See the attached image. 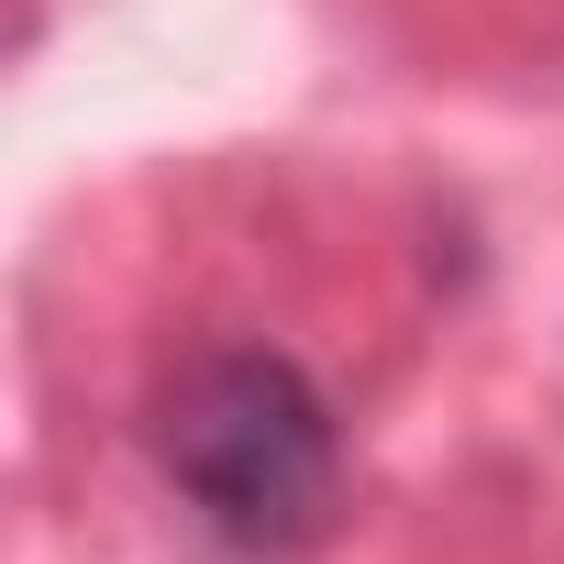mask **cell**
Returning a JSON list of instances; mask_svg holds the SVG:
<instances>
[{"label":"cell","mask_w":564,"mask_h":564,"mask_svg":"<svg viewBox=\"0 0 564 564\" xmlns=\"http://www.w3.org/2000/svg\"><path fill=\"white\" fill-rule=\"evenodd\" d=\"M144 443L166 498L221 553H300L344 498V421L289 344H199L155 377Z\"/></svg>","instance_id":"obj_1"}]
</instances>
